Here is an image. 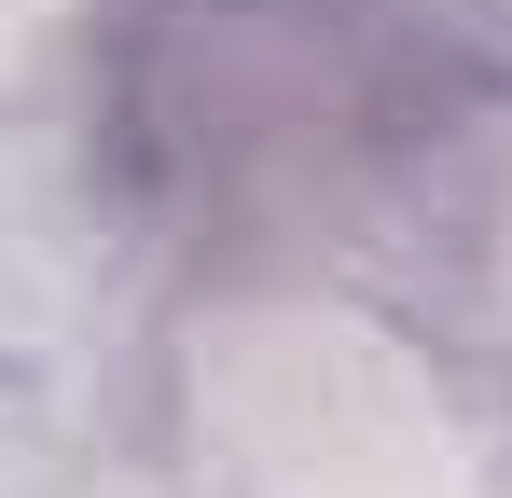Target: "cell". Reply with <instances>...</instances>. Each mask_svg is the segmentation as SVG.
<instances>
[{
	"instance_id": "1",
	"label": "cell",
	"mask_w": 512,
	"mask_h": 498,
	"mask_svg": "<svg viewBox=\"0 0 512 498\" xmlns=\"http://www.w3.org/2000/svg\"><path fill=\"white\" fill-rule=\"evenodd\" d=\"M485 83V42L429 0H111L97 166L153 236L277 263L360 236Z\"/></svg>"
}]
</instances>
